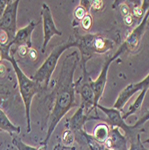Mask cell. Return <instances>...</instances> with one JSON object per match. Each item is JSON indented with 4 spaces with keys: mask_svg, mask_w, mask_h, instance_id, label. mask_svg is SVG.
I'll return each instance as SVG.
<instances>
[{
    "mask_svg": "<svg viewBox=\"0 0 149 150\" xmlns=\"http://www.w3.org/2000/svg\"><path fill=\"white\" fill-rule=\"evenodd\" d=\"M54 150H76V147L74 146H60V145H58L55 146Z\"/></svg>",
    "mask_w": 149,
    "mask_h": 150,
    "instance_id": "obj_31",
    "label": "cell"
},
{
    "mask_svg": "<svg viewBox=\"0 0 149 150\" xmlns=\"http://www.w3.org/2000/svg\"><path fill=\"white\" fill-rule=\"evenodd\" d=\"M11 42V40L8 36V34L0 30V46H6Z\"/></svg>",
    "mask_w": 149,
    "mask_h": 150,
    "instance_id": "obj_25",
    "label": "cell"
},
{
    "mask_svg": "<svg viewBox=\"0 0 149 150\" xmlns=\"http://www.w3.org/2000/svg\"><path fill=\"white\" fill-rule=\"evenodd\" d=\"M89 120L90 117L85 113V106L81 103L79 109L76 112V113L69 119H66V128L70 129L74 134H80L85 131V123Z\"/></svg>",
    "mask_w": 149,
    "mask_h": 150,
    "instance_id": "obj_12",
    "label": "cell"
},
{
    "mask_svg": "<svg viewBox=\"0 0 149 150\" xmlns=\"http://www.w3.org/2000/svg\"><path fill=\"white\" fill-rule=\"evenodd\" d=\"M149 89V74L146 77H145L139 83H135L129 85L125 89H123L119 94V96L114 103L113 108L118 109V110H122L124 105L128 103V101L133 96V95L138 91H148Z\"/></svg>",
    "mask_w": 149,
    "mask_h": 150,
    "instance_id": "obj_10",
    "label": "cell"
},
{
    "mask_svg": "<svg viewBox=\"0 0 149 150\" xmlns=\"http://www.w3.org/2000/svg\"><path fill=\"white\" fill-rule=\"evenodd\" d=\"M9 1L7 0H0V18L3 16V13L7 6V4H8Z\"/></svg>",
    "mask_w": 149,
    "mask_h": 150,
    "instance_id": "obj_29",
    "label": "cell"
},
{
    "mask_svg": "<svg viewBox=\"0 0 149 150\" xmlns=\"http://www.w3.org/2000/svg\"><path fill=\"white\" fill-rule=\"evenodd\" d=\"M62 145L65 146H72L75 142V134L68 129L64 130L62 133Z\"/></svg>",
    "mask_w": 149,
    "mask_h": 150,
    "instance_id": "obj_20",
    "label": "cell"
},
{
    "mask_svg": "<svg viewBox=\"0 0 149 150\" xmlns=\"http://www.w3.org/2000/svg\"><path fill=\"white\" fill-rule=\"evenodd\" d=\"M12 142L13 145L17 148V150H45L47 148V146H42L40 147H34L29 146L23 142V140L19 137H17V136H13Z\"/></svg>",
    "mask_w": 149,
    "mask_h": 150,
    "instance_id": "obj_19",
    "label": "cell"
},
{
    "mask_svg": "<svg viewBox=\"0 0 149 150\" xmlns=\"http://www.w3.org/2000/svg\"><path fill=\"white\" fill-rule=\"evenodd\" d=\"M42 24H43V43L42 47V52H45V49L49 42L50 39L54 35H62V32H60L55 24L54 22L52 13L50 11L49 6L43 3L42 4Z\"/></svg>",
    "mask_w": 149,
    "mask_h": 150,
    "instance_id": "obj_8",
    "label": "cell"
},
{
    "mask_svg": "<svg viewBox=\"0 0 149 150\" xmlns=\"http://www.w3.org/2000/svg\"><path fill=\"white\" fill-rule=\"evenodd\" d=\"M80 135L84 138V139L85 140L91 150H108V148L104 146V144H101L94 139L93 135H89L85 131L80 133Z\"/></svg>",
    "mask_w": 149,
    "mask_h": 150,
    "instance_id": "obj_18",
    "label": "cell"
},
{
    "mask_svg": "<svg viewBox=\"0 0 149 150\" xmlns=\"http://www.w3.org/2000/svg\"><path fill=\"white\" fill-rule=\"evenodd\" d=\"M149 120V110L146 111V112L135 123L133 126H132V129H137V128H139L140 126H142L143 124H145V122Z\"/></svg>",
    "mask_w": 149,
    "mask_h": 150,
    "instance_id": "obj_24",
    "label": "cell"
},
{
    "mask_svg": "<svg viewBox=\"0 0 149 150\" xmlns=\"http://www.w3.org/2000/svg\"><path fill=\"white\" fill-rule=\"evenodd\" d=\"M128 141L125 135L121 134L119 128H111L109 139L104 146L111 150H128Z\"/></svg>",
    "mask_w": 149,
    "mask_h": 150,
    "instance_id": "obj_14",
    "label": "cell"
},
{
    "mask_svg": "<svg viewBox=\"0 0 149 150\" xmlns=\"http://www.w3.org/2000/svg\"><path fill=\"white\" fill-rule=\"evenodd\" d=\"M0 129L7 132L13 137L15 134L18 135L21 132L20 126H16L13 124L1 108H0Z\"/></svg>",
    "mask_w": 149,
    "mask_h": 150,
    "instance_id": "obj_15",
    "label": "cell"
},
{
    "mask_svg": "<svg viewBox=\"0 0 149 150\" xmlns=\"http://www.w3.org/2000/svg\"><path fill=\"white\" fill-rule=\"evenodd\" d=\"M86 15H87L86 9L83 6H81V5H79L78 6H76V9H75V11H74V16L79 22L82 21Z\"/></svg>",
    "mask_w": 149,
    "mask_h": 150,
    "instance_id": "obj_22",
    "label": "cell"
},
{
    "mask_svg": "<svg viewBox=\"0 0 149 150\" xmlns=\"http://www.w3.org/2000/svg\"><path fill=\"white\" fill-rule=\"evenodd\" d=\"M6 47V46H0V60H2V59H3L4 52H5Z\"/></svg>",
    "mask_w": 149,
    "mask_h": 150,
    "instance_id": "obj_34",
    "label": "cell"
},
{
    "mask_svg": "<svg viewBox=\"0 0 149 150\" xmlns=\"http://www.w3.org/2000/svg\"><path fill=\"white\" fill-rule=\"evenodd\" d=\"M148 18H149V9L146 11L145 16H143L141 23L129 33V35L125 40L124 43L122 44L125 47V50L133 51L138 47L140 40L142 38L143 34L145 33V30Z\"/></svg>",
    "mask_w": 149,
    "mask_h": 150,
    "instance_id": "obj_11",
    "label": "cell"
},
{
    "mask_svg": "<svg viewBox=\"0 0 149 150\" xmlns=\"http://www.w3.org/2000/svg\"><path fill=\"white\" fill-rule=\"evenodd\" d=\"M30 48L29 47H27V46H20V47H18L17 48V52H18V54H19V56L21 57V58H24V57H26L27 55L29 54V51H30Z\"/></svg>",
    "mask_w": 149,
    "mask_h": 150,
    "instance_id": "obj_28",
    "label": "cell"
},
{
    "mask_svg": "<svg viewBox=\"0 0 149 150\" xmlns=\"http://www.w3.org/2000/svg\"><path fill=\"white\" fill-rule=\"evenodd\" d=\"M3 59L8 60L15 69L16 76L17 77V82L19 86V92L23 98V104L25 107V117L27 120V132H31V105L34 95L42 90V86L32 79L27 76L20 69V67L17 64V61L13 57V52L11 50L10 44L6 45Z\"/></svg>",
    "mask_w": 149,
    "mask_h": 150,
    "instance_id": "obj_2",
    "label": "cell"
},
{
    "mask_svg": "<svg viewBox=\"0 0 149 150\" xmlns=\"http://www.w3.org/2000/svg\"><path fill=\"white\" fill-rule=\"evenodd\" d=\"M103 1L102 0H97V1H92V4H91V9L93 11V12H99L102 9L103 7Z\"/></svg>",
    "mask_w": 149,
    "mask_h": 150,
    "instance_id": "obj_26",
    "label": "cell"
},
{
    "mask_svg": "<svg viewBox=\"0 0 149 150\" xmlns=\"http://www.w3.org/2000/svg\"><path fill=\"white\" fill-rule=\"evenodd\" d=\"M80 23H81V27H82L85 31H89L93 24V18H92L91 13H87V15L85 16V18L82 21H81Z\"/></svg>",
    "mask_w": 149,
    "mask_h": 150,
    "instance_id": "obj_23",
    "label": "cell"
},
{
    "mask_svg": "<svg viewBox=\"0 0 149 150\" xmlns=\"http://www.w3.org/2000/svg\"><path fill=\"white\" fill-rule=\"evenodd\" d=\"M19 0L9 1L7 6L0 18V30L6 32L11 42L15 38L17 32V9L19 5Z\"/></svg>",
    "mask_w": 149,
    "mask_h": 150,
    "instance_id": "obj_7",
    "label": "cell"
},
{
    "mask_svg": "<svg viewBox=\"0 0 149 150\" xmlns=\"http://www.w3.org/2000/svg\"><path fill=\"white\" fill-rule=\"evenodd\" d=\"M119 12H120V13H121V16H122L123 17H126L127 16L129 15V13H130L129 6L127 4H125V3L120 4V5L119 6Z\"/></svg>",
    "mask_w": 149,
    "mask_h": 150,
    "instance_id": "obj_27",
    "label": "cell"
},
{
    "mask_svg": "<svg viewBox=\"0 0 149 150\" xmlns=\"http://www.w3.org/2000/svg\"><path fill=\"white\" fill-rule=\"evenodd\" d=\"M146 92H147V91H145V90H143V91L140 92V93L138 95L137 99L135 100V102L133 103V104H131V105L129 106V111L122 116V118H123L124 120H126L129 118V116H130V115H132V114H134V113H136L138 110H140V109H141V106H142V104H143V102H144V99H145V97Z\"/></svg>",
    "mask_w": 149,
    "mask_h": 150,
    "instance_id": "obj_17",
    "label": "cell"
},
{
    "mask_svg": "<svg viewBox=\"0 0 149 150\" xmlns=\"http://www.w3.org/2000/svg\"><path fill=\"white\" fill-rule=\"evenodd\" d=\"M76 47H77L81 54L82 59L88 61L93 55H100L109 51L114 47V42L112 40L105 38L102 34L89 33L85 35H79L76 33Z\"/></svg>",
    "mask_w": 149,
    "mask_h": 150,
    "instance_id": "obj_4",
    "label": "cell"
},
{
    "mask_svg": "<svg viewBox=\"0 0 149 150\" xmlns=\"http://www.w3.org/2000/svg\"><path fill=\"white\" fill-rule=\"evenodd\" d=\"M36 26H37V23L34 21H32L28 23V25H26L23 28L17 30L15 38H13V40L9 43L10 46L12 47L13 45H16L17 49L18 47L24 45L32 49V34Z\"/></svg>",
    "mask_w": 149,
    "mask_h": 150,
    "instance_id": "obj_13",
    "label": "cell"
},
{
    "mask_svg": "<svg viewBox=\"0 0 149 150\" xmlns=\"http://www.w3.org/2000/svg\"><path fill=\"white\" fill-rule=\"evenodd\" d=\"M124 23L128 26L132 25V23H133V16H132V13H129V16L124 17Z\"/></svg>",
    "mask_w": 149,
    "mask_h": 150,
    "instance_id": "obj_30",
    "label": "cell"
},
{
    "mask_svg": "<svg viewBox=\"0 0 149 150\" xmlns=\"http://www.w3.org/2000/svg\"><path fill=\"white\" fill-rule=\"evenodd\" d=\"M29 55H30V58L32 59V60H35L36 59H37V57H38V53H37V51H36V50H34V49H31L30 50V51H29Z\"/></svg>",
    "mask_w": 149,
    "mask_h": 150,
    "instance_id": "obj_32",
    "label": "cell"
},
{
    "mask_svg": "<svg viewBox=\"0 0 149 150\" xmlns=\"http://www.w3.org/2000/svg\"><path fill=\"white\" fill-rule=\"evenodd\" d=\"M6 71H7V69H6V66L3 64H0V76L1 77L5 76V75L6 74Z\"/></svg>",
    "mask_w": 149,
    "mask_h": 150,
    "instance_id": "obj_33",
    "label": "cell"
},
{
    "mask_svg": "<svg viewBox=\"0 0 149 150\" xmlns=\"http://www.w3.org/2000/svg\"><path fill=\"white\" fill-rule=\"evenodd\" d=\"M72 47H76L75 36H71L67 40L57 45L54 48L49 55V57L45 59L42 65L35 72V74L32 76V79L37 84L42 86V88H48L51 79V76L53 72L55 71L59 58L61 57V55L66 50Z\"/></svg>",
    "mask_w": 149,
    "mask_h": 150,
    "instance_id": "obj_3",
    "label": "cell"
},
{
    "mask_svg": "<svg viewBox=\"0 0 149 150\" xmlns=\"http://www.w3.org/2000/svg\"><path fill=\"white\" fill-rule=\"evenodd\" d=\"M146 150H149V149H146Z\"/></svg>",
    "mask_w": 149,
    "mask_h": 150,
    "instance_id": "obj_37",
    "label": "cell"
},
{
    "mask_svg": "<svg viewBox=\"0 0 149 150\" xmlns=\"http://www.w3.org/2000/svg\"><path fill=\"white\" fill-rule=\"evenodd\" d=\"M6 93H8L7 91H6L4 88H1V87H0V94H6Z\"/></svg>",
    "mask_w": 149,
    "mask_h": 150,
    "instance_id": "obj_35",
    "label": "cell"
},
{
    "mask_svg": "<svg viewBox=\"0 0 149 150\" xmlns=\"http://www.w3.org/2000/svg\"><path fill=\"white\" fill-rule=\"evenodd\" d=\"M81 60L82 76L75 82V91L81 95L82 104L85 106V111L87 115L94 110V93L90 85L91 76L86 70V62L84 59Z\"/></svg>",
    "mask_w": 149,
    "mask_h": 150,
    "instance_id": "obj_5",
    "label": "cell"
},
{
    "mask_svg": "<svg viewBox=\"0 0 149 150\" xmlns=\"http://www.w3.org/2000/svg\"><path fill=\"white\" fill-rule=\"evenodd\" d=\"M79 61L80 59L78 53L75 50L68 54L62 63L61 70L56 82V86L52 93L49 94L53 105L49 115V128L46 137L44 140L40 143V145L43 146H47L52 133L62 118L71 108L77 105L76 103L74 74Z\"/></svg>",
    "mask_w": 149,
    "mask_h": 150,
    "instance_id": "obj_1",
    "label": "cell"
},
{
    "mask_svg": "<svg viewBox=\"0 0 149 150\" xmlns=\"http://www.w3.org/2000/svg\"><path fill=\"white\" fill-rule=\"evenodd\" d=\"M96 108L105 113L107 116V124H110L111 128H119L121 129L126 133V137H129L130 139L134 138V133L132 131V126H129L125 120H123L122 116L120 114V111L115 108H107L98 104Z\"/></svg>",
    "mask_w": 149,
    "mask_h": 150,
    "instance_id": "obj_9",
    "label": "cell"
},
{
    "mask_svg": "<svg viewBox=\"0 0 149 150\" xmlns=\"http://www.w3.org/2000/svg\"><path fill=\"white\" fill-rule=\"evenodd\" d=\"M125 50V47L123 45H121L118 51L114 54L112 57H109L104 62L102 69L101 71V74L99 75V76L96 78V80H92L90 81V85L92 86V89L94 93V110L96 109V106L99 104V101L101 99V97L102 96L103 92H104V88L106 86V82H107V76H108V70H109V67L111 66V64L116 59H118L120 54L122 53ZM96 112V110H95ZM97 113V112H96Z\"/></svg>",
    "mask_w": 149,
    "mask_h": 150,
    "instance_id": "obj_6",
    "label": "cell"
},
{
    "mask_svg": "<svg viewBox=\"0 0 149 150\" xmlns=\"http://www.w3.org/2000/svg\"><path fill=\"white\" fill-rule=\"evenodd\" d=\"M110 136V128L107 123H101L97 125L93 129V137L96 141L101 144H104L106 140L109 139Z\"/></svg>",
    "mask_w": 149,
    "mask_h": 150,
    "instance_id": "obj_16",
    "label": "cell"
},
{
    "mask_svg": "<svg viewBox=\"0 0 149 150\" xmlns=\"http://www.w3.org/2000/svg\"><path fill=\"white\" fill-rule=\"evenodd\" d=\"M145 143H149V139H146V140H145Z\"/></svg>",
    "mask_w": 149,
    "mask_h": 150,
    "instance_id": "obj_36",
    "label": "cell"
},
{
    "mask_svg": "<svg viewBox=\"0 0 149 150\" xmlns=\"http://www.w3.org/2000/svg\"><path fill=\"white\" fill-rule=\"evenodd\" d=\"M128 150H146V148L144 146L143 142L140 139V134H138L136 136V139H133L131 141V146L129 149Z\"/></svg>",
    "mask_w": 149,
    "mask_h": 150,
    "instance_id": "obj_21",
    "label": "cell"
}]
</instances>
